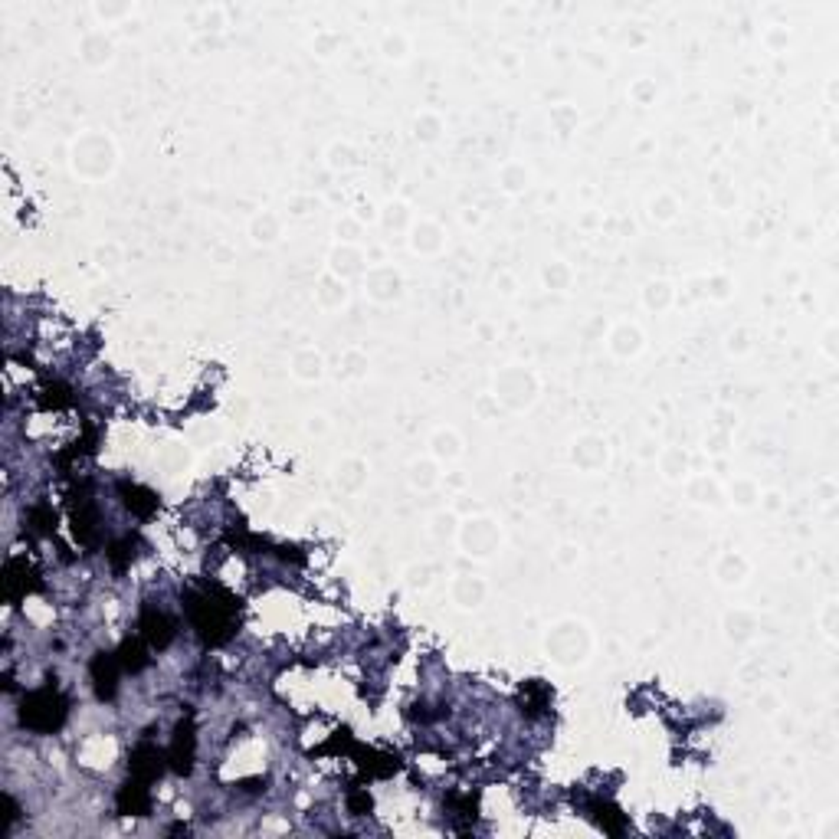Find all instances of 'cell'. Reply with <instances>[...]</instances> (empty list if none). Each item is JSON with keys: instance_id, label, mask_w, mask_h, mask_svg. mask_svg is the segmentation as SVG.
<instances>
[{"instance_id": "cell-1", "label": "cell", "mask_w": 839, "mask_h": 839, "mask_svg": "<svg viewBox=\"0 0 839 839\" xmlns=\"http://www.w3.org/2000/svg\"><path fill=\"white\" fill-rule=\"evenodd\" d=\"M184 617L191 623V630L207 649L227 646L243 623V600L233 594L230 587H223L214 577H200L187 590H181Z\"/></svg>"}, {"instance_id": "cell-2", "label": "cell", "mask_w": 839, "mask_h": 839, "mask_svg": "<svg viewBox=\"0 0 839 839\" xmlns=\"http://www.w3.org/2000/svg\"><path fill=\"white\" fill-rule=\"evenodd\" d=\"M17 722L20 728L33 731L40 738L59 735L69 722V699L56 685V676H46L40 689H30L17 705Z\"/></svg>"}, {"instance_id": "cell-3", "label": "cell", "mask_w": 839, "mask_h": 839, "mask_svg": "<svg viewBox=\"0 0 839 839\" xmlns=\"http://www.w3.org/2000/svg\"><path fill=\"white\" fill-rule=\"evenodd\" d=\"M66 515H69V531H73L76 545L86 551H96L102 545V515L96 502V489L92 479H76L66 492Z\"/></svg>"}, {"instance_id": "cell-4", "label": "cell", "mask_w": 839, "mask_h": 839, "mask_svg": "<svg viewBox=\"0 0 839 839\" xmlns=\"http://www.w3.org/2000/svg\"><path fill=\"white\" fill-rule=\"evenodd\" d=\"M0 584H4L7 604L20 607L30 594H40L43 577H40V567L33 564L27 554H10L4 561V571H0Z\"/></svg>"}, {"instance_id": "cell-5", "label": "cell", "mask_w": 839, "mask_h": 839, "mask_svg": "<svg viewBox=\"0 0 839 839\" xmlns=\"http://www.w3.org/2000/svg\"><path fill=\"white\" fill-rule=\"evenodd\" d=\"M194 761H197V725H194V712H187V715L177 718V725L171 731L168 771L177 774V777H191Z\"/></svg>"}, {"instance_id": "cell-6", "label": "cell", "mask_w": 839, "mask_h": 839, "mask_svg": "<svg viewBox=\"0 0 839 839\" xmlns=\"http://www.w3.org/2000/svg\"><path fill=\"white\" fill-rule=\"evenodd\" d=\"M177 633H181V623H177L168 610L158 607V604H151V600L141 604V610H138V636L151 649L164 653V649H168L177 640Z\"/></svg>"}, {"instance_id": "cell-7", "label": "cell", "mask_w": 839, "mask_h": 839, "mask_svg": "<svg viewBox=\"0 0 839 839\" xmlns=\"http://www.w3.org/2000/svg\"><path fill=\"white\" fill-rule=\"evenodd\" d=\"M122 663H118L115 649H99L96 656L89 659V679H92V692H96V699L105 702H115L118 695V679H122Z\"/></svg>"}, {"instance_id": "cell-8", "label": "cell", "mask_w": 839, "mask_h": 839, "mask_svg": "<svg viewBox=\"0 0 839 839\" xmlns=\"http://www.w3.org/2000/svg\"><path fill=\"white\" fill-rule=\"evenodd\" d=\"M164 771H168V751H161L151 738H141L135 748L128 751V774L138 777V781L155 784Z\"/></svg>"}, {"instance_id": "cell-9", "label": "cell", "mask_w": 839, "mask_h": 839, "mask_svg": "<svg viewBox=\"0 0 839 839\" xmlns=\"http://www.w3.org/2000/svg\"><path fill=\"white\" fill-rule=\"evenodd\" d=\"M351 758H354V764H358L361 781H387V777L404 771V761H400V754H394V751L358 748V744H354Z\"/></svg>"}, {"instance_id": "cell-10", "label": "cell", "mask_w": 839, "mask_h": 839, "mask_svg": "<svg viewBox=\"0 0 839 839\" xmlns=\"http://www.w3.org/2000/svg\"><path fill=\"white\" fill-rule=\"evenodd\" d=\"M151 807H155V800H151V784L128 774V781L118 787V794H115V813L118 817H151Z\"/></svg>"}, {"instance_id": "cell-11", "label": "cell", "mask_w": 839, "mask_h": 839, "mask_svg": "<svg viewBox=\"0 0 839 839\" xmlns=\"http://www.w3.org/2000/svg\"><path fill=\"white\" fill-rule=\"evenodd\" d=\"M118 499H122L125 512H132L141 522H148V518H155V512L161 508V495L155 489L141 486V482L132 479H118Z\"/></svg>"}, {"instance_id": "cell-12", "label": "cell", "mask_w": 839, "mask_h": 839, "mask_svg": "<svg viewBox=\"0 0 839 839\" xmlns=\"http://www.w3.org/2000/svg\"><path fill=\"white\" fill-rule=\"evenodd\" d=\"M551 702H554V692H551V685L545 679H528V682L518 685V692H515L518 712H522V718H528V722L545 718Z\"/></svg>"}, {"instance_id": "cell-13", "label": "cell", "mask_w": 839, "mask_h": 839, "mask_svg": "<svg viewBox=\"0 0 839 839\" xmlns=\"http://www.w3.org/2000/svg\"><path fill=\"white\" fill-rule=\"evenodd\" d=\"M96 449H99V427L96 423H82V433L66 449H59L53 456V463L63 469V476H66V472L73 469V463H79V459H86V456H96Z\"/></svg>"}, {"instance_id": "cell-14", "label": "cell", "mask_w": 839, "mask_h": 839, "mask_svg": "<svg viewBox=\"0 0 839 839\" xmlns=\"http://www.w3.org/2000/svg\"><path fill=\"white\" fill-rule=\"evenodd\" d=\"M584 810H587L590 823H594L597 830H604L607 836H623L626 826H630V820H626V813H623L613 800L594 797V800H587Z\"/></svg>"}, {"instance_id": "cell-15", "label": "cell", "mask_w": 839, "mask_h": 839, "mask_svg": "<svg viewBox=\"0 0 839 839\" xmlns=\"http://www.w3.org/2000/svg\"><path fill=\"white\" fill-rule=\"evenodd\" d=\"M138 554H141V535H135V531L118 535L105 545V561H109L112 574H125L138 561Z\"/></svg>"}, {"instance_id": "cell-16", "label": "cell", "mask_w": 839, "mask_h": 839, "mask_svg": "<svg viewBox=\"0 0 839 839\" xmlns=\"http://www.w3.org/2000/svg\"><path fill=\"white\" fill-rule=\"evenodd\" d=\"M148 643L141 640V636H125L122 643L115 646V656H118V663H122L125 672H132V676H138V672H145L151 666V656H148Z\"/></svg>"}, {"instance_id": "cell-17", "label": "cell", "mask_w": 839, "mask_h": 839, "mask_svg": "<svg viewBox=\"0 0 839 839\" xmlns=\"http://www.w3.org/2000/svg\"><path fill=\"white\" fill-rule=\"evenodd\" d=\"M23 522H27L30 535H37V538H53L56 528H59V512L53 508V502L40 499V502H33V505L27 508Z\"/></svg>"}, {"instance_id": "cell-18", "label": "cell", "mask_w": 839, "mask_h": 839, "mask_svg": "<svg viewBox=\"0 0 839 839\" xmlns=\"http://www.w3.org/2000/svg\"><path fill=\"white\" fill-rule=\"evenodd\" d=\"M76 404V394L73 387L63 384V381H43L40 391H37V407L43 413H59V410H69Z\"/></svg>"}, {"instance_id": "cell-19", "label": "cell", "mask_w": 839, "mask_h": 839, "mask_svg": "<svg viewBox=\"0 0 839 839\" xmlns=\"http://www.w3.org/2000/svg\"><path fill=\"white\" fill-rule=\"evenodd\" d=\"M345 803H348V813H351V817H368V813L374 810V797L368 794V787H364L361 781H354V784L348 787Z\"/></svg>"}, {"instance_id": "cell-20", "label": "cell", "mask_w": 839, "mask_h": 839, "mask_svg": "<svg viewBox=\"0 0 839 839\" xmlns=\"http://www.w3.org/2000/svg\"><path fill=\"white\" fill-rule=\"evenodd\" d=\"M23 820V813H20V803L10 797V794H4L0 797V839H7L10 836V830H14V826Z\"/></svg>"}, {"instance_id": "cell-21", "label": "cell", "mask_w": 839, "mask_h": 839, "mask_svg": "<svg viewBox=\"0 0 839 839\" xmlns=\"http://www.w3.org/2000/svg\"><path fill=\"white\" fill-rule=\"evenodd\" d=\"M446 803H449V807H453V813H456L459 820H466V823H469V820H476L479 800L472 797V794H466V797H459V794H449V800H446ZM466 823H463V826H466Z\"/></svg>"}, {"instance_id": "cell-22", "label": "cell", "mask_w": 839, "mask_h": 839, "mask_svg": "<svg viewBox=\"0 0 839 839\" xmlns=\"http://www.w3.org/2000/svg\"><path fill=\"white\" fill-rule=\"evenodd\" d=\"M351 751H354V738H351L348 728L332 731L328 744H322V754H351Z\"/></svg>"}, {"instance_id": "cell-23", "label": "cell", "mask_w": 839, "mask_h": 839, "mask_svg": "<svg viewBox=\"0 0 839 839\" xmlns=\"http://www.w3.org/2000/svg\"><path fill=\"white\" fill-rule=\"evenodd\" d=\"M276 554L282 561H292V564H305V554L295 548V545H276Z\"/></svg>"}]
</instances>
